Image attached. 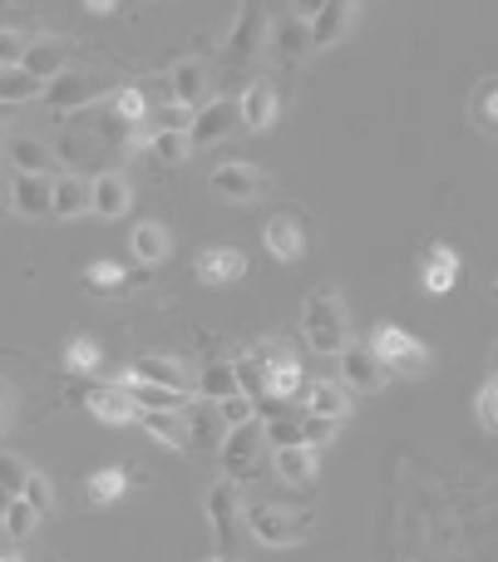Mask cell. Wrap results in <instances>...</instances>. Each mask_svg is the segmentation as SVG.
Masks as SVG:
<instances>
[{"label": "cell", "mask_w": 498, "mask_h": 562, "mask_svg": "<svg viewBox=\"0 0 498 562\" xmlns=\"http://www.w3.org/2000/svg\"><path fill=\"white\" fill-rule=\"evenodd\" d=\"M262 5H242V15H237V25H233V35H227V65L233 69H242L247 59L257 55V45H262Z\"/></svg>", "instance_id": "17"}, {"label": "cell", "mask_w": 498, "mask_h": 562, "mask_svg": "<svg viewBox=\"0 0 498 562\" xmlns=\"http://www.w3.org/2000/svg\"><path fill=\"white\" fill-rule=\"evenodd\" d=\"M94 213V198H89V178L84 173H55V217H84Z\"/></svg>", "instance_id": "25"}, {"label": "cell", "mask_w": 498, "mask_h": 562, "mask_svg": "<svg viewBox=\"0 0 498 562\" xmlns=\"http://www.w3.org/2000/svg\"><path fill=\"white\" fill-rule=\"evenodd\" d=\"M193 277L207 281V286H233V281L247 277V257L237 252V247H207L193 262Z\"/></svg>", "instance_id": "13"}, {"label": "cell", "mask_w": 498, "mask_h": 562, "mask_svg": "<svg viewBox=\"0 0 498 562\" xmlns=\"http://www.w3.org/2000/svg\"><path fill=\"white\" fill-rule=\"evenodd\" d=\"M233 128H237V99L217 94L213 104H197V114L188 119V144L207 148V144H217V138H227Z\"/></svg>", "instance_id": "5"}, {"label": "cell", "mask_w": 498, "mask_h": 562, "mask_svg": "<svg viewBox=\"0 0 498 562\" xmlns=\"http://www.w3.org/2000/svg\"><path fill=\"white\" fill-rule=\"evenodd\" d=\"M168 94H173V104H197V99L207 94V65L197 55L178 59L173 69H168Z\"/></svg>", "instance_id": "23"}, {"label": "cell", "mask_w": 498, "mask_h": 562, "mask_svg": "<svg viewBox=\"0 0 498 562\" xmlns=\"http://www.w3.org/2000/svg\"><path fill=\"white\" fill-rule=\"evenodd\" d=\"M247 356H252V360H257V366H262V370H267V375H272V370H282V366H292V360H296V356H292V350H286V346H282V340H257V346H252V350H247Z\"/></svg>", "instance_id": "42"}, {"label": "cell", "mask_w": 498, "mask_h": 562, "mask_svg": "<svg viewBox=\"0 0 498 562\" xmlns=\"http://www.w3.org/2000/svg\"><path fill=\"white\" fill-rule=\"evenodd\" d=\"M20 498H25L35 514H55V488H49L45 474H30V484H25V494H20Z\"/></svg>", "instance_id": "45"}, {"label": "cell", "mask_w": 498, "mask_h": 562, "mask_svg": "<svg viewBox=\"0 0 498 562\" xmlns=\"http://www.w3.org/2000/svg\"><path fill=\"white\" fill-rule=\"evenodd\" d=\"M193 395L207 400V405H223L227 395H237V375H233V360L227 366H203L193 380Z\"/></svg>", "instance_id": "30"}, {"label": "cell", "mask_w": 498, "mask_h": 562, "mask_svg": "<svg viewBox=\"0 0 498 562\" xmlns=\"http://www.w3.org/2000/svg\"><path fill=\"white\" fill-rule=\"evenodd\" d=\"M242 524L252 528V538L267 548H292V543H302V538H312V518L286 514V508H272V504H242Z\"/></svg>", "instance_id": "2"}, {"label": "cell", "mask_w": 498, "mask_h": 562, "mask_svg": "<svg viewBox=\"0 0 498 562\" xmlns=\"http://www.w3.org/2000/svg\"><path fill=\"white\" fill-rule=\"evenodd\" d=\"M128 380H144V385H163V390H193L188 370L178 366V360H168V356H138L134 366H128Z\"/></svg>", "instance_id": "22"}, {"label": "cell", "mask_w": 498, "mask_h": 562, "mask_svg": "<svg viewBox=\"0 0 498 562\" xmlns=\"http://www.w3.org/2000/svg\"><path fill=\"white\" fill-rule=\"evenodd\" d=\"M213 193L233 198V203H252V198L267 193V178L247 164H217L213 168Z\"/></svg>", "instance_id": "14"}, {"label": "cell", "mask_w": 498, "mask_h": 562, "mask_svg": "<svg viewBox=\"0 0 498 562\" xmlns=\"http://www.w3.org/2000/svg\"><path fill=\"white\" fill-rule=\"evenodd\" d=\"M35 524H39V514L25 504V498H10V508H5V514H0V533H5V538H15V543H20V538H30V533H35Z\"/></svg>", "instance_id": "36"}, {"label": "cell", "mask_w": 498, "mask_h": 562, "mask_svg": "<svg viewBox=\"0 0 498 562\" xmlns=\"http://www.w3.org/2000/svg\"><path fill=\"white\" fill-rule=\"evenodd\" d=\"M124 488H128V474L109 464V469H99V474H89V504H114Z\"/></svg>", "instance_id": "37"}, {"label": "cell", "mask_w": 498, "mask_h": 562, "mask_svg": "<svg viewBox=\"0 0 498 562\" xmlns=\"http://www.w3.org/2000/svg\"><path fill=\"white\" fill-rule=\"evenodd\" d=\"M65 40H55V35H39V40H30L25 45V59H20V69L25 75H35L39 85H49V79H59L65 75Z\"/></svg>", "instance_id": "16"}, {"label": "cell", "mask_w": 498, "mask_h": 562, "mask_svg": "<svg viewBox=\"0 0 498 562\" xmlns=\"http://www.w3.org/2000/svg\"><path fill=\"white\" fill-rule=\"evenodd\" d=\"M454 277H460V257H454L444 243H434L430 257H425V291H430V296H444V291L454 286Z\"/></svg>", "instance_id": "29"}, {"label": "cell", "mask_w": 498, "mask_h": 562, "mask_svg": "<svg viewBox=\"0 0 498 562\" xmlns=\"http://www.w3.org/2000/svg\"><path fill=\"white\" fill-rule=\"evenodd\" d=\"M306 415L336 419V425H341V419L351 415V390L331 385V380H312V385H306Z\"/></svg>", "instance_id": "24"}, {"label": "cell", "mask_w": 498, "mask_h": 562, "mask_svg": "<svg viewBox=\"0 0 498 562\" xmlns=\"http://www.w3.org/2000/svg\"><path fill=\"white\" fill-rule=\"evenodd\" d=\"M118 385L128 390V400H134L138 409H163V415H183L188 405H193V390H163V385H144V380H118Z\"/></svg>", "instance_id": "21"}, {"label": "cell", "mask_w": 498, "mask_h": 562, "mask_svg": "<svg viewBox=\"0 0 498 562\" xmlns=\"http://www.w3.org/2000/svg\"><path fill=\"white\" fill-rule=\"evenodd\" d=\"M262 439H267L272 449H292V445H302V415H292V409H286V415L267 419V425H262Z\"/></svg>", "instance_id": "38"}, {"label": "cell", "mask_w": 498, "mask_h": 562, "mask_svg": "<svg viewBox=\"0 0 498 562\" xmlns=\"http://www.w3.org/2000/svg\"><path fill=\"white\" fill-rule=\"evenodd\" d=\"M89 15H118V5H114V0H89Z\"/></svg>", "instance_id": "51"}, {"label": "cell", "mask_w": 498, "mask_h": 562, "mask_svg": "<svg viewBox=\"0 0 498 562\" xmlns=\"http://www.w3.org/2000/svg\"><path fill=\"white\" fill-rule=\"evenodd\" d=\"M5 154H10V164H15L20 173H45V178H49V168H55L49 148H45V144H35V138H10Z\"/></svg>", "instance_id": "33"}, {"label": "cell", "mask_w": 498, "mask_h": 562, "mask_svg": "<svg viewBox=\"0 0 498 562\" xmlns=\"http://www.w3.org/2000/svg\"><path fill=\"white\" fill-rule=\"evenodd\" d=\"M5 508H10V488L0 484V514H5Z\"/></svg>", "instance_id": "53"}, {"label": "cell", "mask_w": 498, "mask_h": 562, "mask_svg": "<svg viewBox=\"0 0 498 562\" xmlns=\"http://www.w3.org/2000/svg\"><path fill=\"white\" fill-rule=\"evenodd\" d=\"M65 370H75V375H89V370H99V346L84 336H75L65 346Z\"/></svg>", "instance_id": "41"}, {"label": "cell", "mask_w": 498, "mask_h": 562, "mask_svg": "<svg viewBox=\"0 0 498 562\" xmlns=\"http://www.w3.org/2000/svg\"><path fill=\"white\" fill-rule=\"evenodd\" d=\"M128 247H134V262L144 267V272H154V267H163L168 257H173V237H168L163 223H138L134 233H128Z\"/></svg>", "instance_id": "18"}, {"label": "cell", "mask_w": 498, "mask_h": 562, "mask_svg": "<svg viewBox=\"0 0 498 562\" xmlns=\"http://www.w3.org/2000/svg\"><path fill=\"white\" fill-rule=\"evenodd\" d=\"M89 198H94V213L99 217H124L128 207H134V188H128L124 173H94L89 178Z\"/></svg>", "instance_id": "15"}, {"label": "cell", "mask_w": 498, "mask_h": 562, "mask_svg": "<svg viewBox=\"0 0 498 562\" xmlns=\"http://www.w3.org/2000/svg\"><path fill=\"white\" fill-rule=\"evenodd\" d=\"M30 99H45V85L25 69H0V109H15V104H30Z\"/></svg>", "instance_id": "31"}, {"label": "cell", "mask_w": 498, "mask_h": 562, "mask_svg": "<svg viewBox=\"0 0 498 562\" xmlns=\"http://www.w3.org/2000/svg\"><path fill=\"white\" fill-rule=\"evenodd\" d=\"M385 380H391V370H385V360L375 356L371 346H346L341 350V385L346 390L375 395V390H385Z\"/></svg>", "instance_id": "7"}, {"label": "cell", "mask_w": 498, "mask_h": 562, "mask_svg": "<svg viewBox=\"0 0 498 562\" xmlns=\"http://www.w3.org/2000/svg\"><path fill=\"white\" fill-rule=\"evenodd\" d=\"M15 409H20V400H15V390L5 385V380H0V429L10 425V419H15Z\"/></svg>", "instance_id": "50"}, {"label": "cell", "mask_w": 498, "mask_h": 562, "mask_svg": "<svg viewBox=\"0 0 498 562\" xmlns=\"http://www.w3.org/2000/svg\"><path fill=\"white\" fill-rule=\"evenodd\" d=\"M213 562H223V558H213Z\"/></svg>", "instance_id": "56"}, {"label": "cell", "mask_w": 498, "mask_h": 562, "mask_svg": "<svg viewBox=\"0 0 498 562\" xmlns=\"http://www.w3.org/2000/svg\"><path fill=\"white\" fill-rule=\"evenodd\" d=\"M148 272L138 267V272H128V267H118V262H94V267H84V286L89 291H104V296H114V291H124L128 281H144Z\"/></svg>", "instance_id": "32"}, {"label": "cell", "mask_w": 498, "mask_h": 562, "mask_svg": "<svg viewBox=\"0 0 498 562\" xmlns=\"http://www.w3.org/2000/svg\"><path fill=\"white\" fill-rule=\"evenodd\" d=\"M0 562H25V558H15V553H5V558H0Z\"/></svg>", "instance_id": "54"}, {"label": "cell", "mask_w": 498, "mask_h": 562, "mask_svg": "<svg viewBox=\"0 0 498 562\" xmlns=\"http://www.w3.org/2000/svg\"><path fill=\"white\" fill-rule=\"evenodd\" d=\"M84 405L94 419H104V425H128V419H138V405L128 400L124 385H94L84 390Z\"/></svg>", "instance_id": "19"}, {"label": "cell", "mask_w": 498, "mask_h": 562, "mask_svg": "<svg viewBox=\"0 0 498 562\" xmlns=\"http://www.w3.org/2000/svg\"><path fill=\"white\" fill-rule=\"evenodd\" d=\"M361 5H351V0H331V5H316L312 10V49H331L336 40L351 30V15Z\"/></svg>", "instance_id": "20"}, {"label": "cell", "mask_w": 498, "mask_h": 562, "mask_svg": "<svg viewBox=\"0 0 498 562\" xmlns=\"http://www.w3.org/2000/svg\"><path fill=\"white\" fill-rule=\"evenodd\" d=\"M474 419H479L484 429H498V380H484L479 385V395H474Z\"/></svg>", "instance_id": "43"}, {"label": "cell", "mask_w": 498, "mask_h": 562, "mask_svg": "<svg viewBox=\"0 0 498 562\" xmlns=\"http://www.w3.org/2000/svg\"><path fill=\"white\" fill-rule=\"evenodd\" d=\"M272 464H276V479H282V484L306 488L316 479V469H321V454H316L312 445H292V449H276Z\"/></svg>", "instance_id": "26"}, {"label": "cell", "mask_w": 498, "mask_h": 562, "mask_svg": "<svg viewBox=\"0 0 498 562\" xmlns=\"http://www.w3.org/2000/svg\"><path fill=\"white\" fill-rule=\"evenodd\" d=\"M296 390H302V360H292V366L272 370V395H276V400H292Z\"/></svg>", "instance_id": "48"}, {"label": "cell", "mask_w": 498, "mask_h": 562, "mask_svg": "<svg viewBox=\"0 0 498 562\" xmlns=\"http://www.w3.org/2000/svg\"><path fill=\"white\" fill-rule=\"evenodd\" d=\"M336 419H316V415H302V445H312V449H321V445H331L336 439Z\"/></svg>", "instance_id": "47"}, {"label": "cell", "mask_w": 498, "mask_h": 562, "mask_svg": "<svg viewBox=\"0 0 498 562\" xmlns=\"http://www.w3.org/2000/svg\"><path fill=\"white\" fill-rule=\"evenodd\" d=\"M474 119H479V124H498V79H484V85L474 89Z\"/></svg>", "instance_id": "46"}, {"label": "cell", "mask_w": 498, "mask_h": 562, "mask_svg": "<svg viewBox=\"0 0 498 562\" xmlns=\"http://www.w3.org/2000/svg\"><path fill=\"white\" fill-rule=\"evenodd\" d=\"M262 419H252V425H237V429H227V439H223V469H227V479H247L257 469V454H262Z\"/></svg>", "instance_id": "6"}, {"label": "cell", "mask_w": 498, "mask_h": 562, "mask_svg": "<svg viewBox=\"0 0 498 562\" xmlns=\"http://www.w3.org/2000/svg\"><path fill=\"white\" fill-rule=\"evenodd\" d=\"M272 55L276 65H302L312 55V20L306 15H282L272 25Z\"/></svg>", "instance_id": "11"}, {"label": "cell", "mask_w": 498, "mask_h": 562, "mask_svg": "<svg viewBox=\"0 0 498 562\" xmlns=\"http://www.w3.org/2000/svg\"><path fill=\"white\" fill-rule=\"evenodd\" d=\"M25 45H30L25 35H15V30L0 25V69H15L20 59H25Z\"/></svg>", "instance_id": "49"}, {"label": "cell", "mask_w": 498, "mask_h": 562, "mask_svg": "<svg viewBox=\"0 0 498 562\" xmlns=\"http://www.w3.org/2000/svg\"><path fill=\"white\" fill-rule=\"evenodd\" d=\"M276 89L272 85H247L242 94H237V128H252V134H267V128L276 124Z\"/></svg>", "instance_id": "10"}, {"label": "cell", "mask_w": 498, "mask_h": 562, "mask_svg": "<svg viewBox=\"0 0 498 562\" xmlns=\"http://www.w3.org/2000/svg\"><path fill=\"white\" fill-rule=\"evenodd\" d=\"M10 207H15L20 217L55 213V178H45V173H15V178H10Z\"/></svg>", "instance_id": "9"}, {"label": "cell", "mask_w": 498, "mask_h": 562, "mask_svg": "<svg viewBox=\"0 0 498 562\" xmlns=\"http://www.w3.org/2000/svg\"><path fill=\"white\" fill-rule=\"evenodd\" d=\"M262 243H267V252H272L276 262H302V252H306V233H302V223H296L292 213L267 217Z\"/></svg>", "instance_id": "12"}, {"label": "cell", "mask_w": 498, "mask_h": 562, "mask_svg": "<svg viewBox=\"0 0 498 562\" xmlns=\"http://www.w3.org/2000/svg\"><path fill=\"white\" fill-rule=\"evenodd\" d=\"M148 154H154L163 168H178L188 154H193V144H188V128H163V134H154V138H148Z\"/></svg>", "instance_id": "34"}, {"label": "cell", "mask_w": 498, "mask_h": 562, "mask_svg": "<svg viewBox=\"0 0 498 562\" xmlns=\"http://www.w3.org/2000/svg\"><path fill=\"white\" fill-rule=\"evenodd\" d=\"M30 474H35V469H30L25 459H20V454H10V449H0V484L10 488V498H20V494H25Z\"/></svg>", "instance_id": "39"}, {"label": "cell", "mask_w": 498, "mask_h": 562, "mask_svg": "<svg viewBox=\"0 0 498 562\" xmlns=\"http://www.w3.org/2000/svg\"><path fill=\"white\" fill-rule=\"evenodd\" d=\"M183 415H188V439H193V445H207V449L217 445V449H223L227 425H223V415H217V405H207V400H193Z\"/></svg>", "instance_id": "27"}, {"label": "cell", "mask_w": 498, "mask_h": 562, "mask_svg": "<svg viewBox=\"0 0 498 562\" xmlns=\"http://www.w3.org/2000/svg\"><path fill=\"white\" fill-rule=\"evenodd\" d=\"M489 380H498V340H494V350H489Z\"/></svg>", "instance_id": "52"}, {"label": "cell", "mask_w": 498, "mask_h": 562, "mask_svg": "<svg viewBox=\"0 0 498 562\" xmlns=\"http://www.w3.org/2000/svg\"><path fill=\"white\" fill-rule=\"evenodd\" d=\"M138 425H144L163 449H188V445H193V439H188V419H183V415H163V409H138Z\"/></svg>", "instance_id": "28"}, {"label": "cell", "mask_w": 498, "mask_h": 562, "mask_svg": "<svg viewBox=\"0 0 498 562\" xmlns=\"http://www.w3.org/2000/svg\"><path fill=\"white\" fill-rule=\"evenodd\" d=\"M489 296H494V301H498V281H494V286H489Z\"/></svg>", "instance_id": "55"}, {"label": "cell", "mask_w": 498, "mask_h": 562, "mask_svg": "<svg viewBox=\"0 0 498 562\" xmlns=\"http://www.w3.org/2000/svg\"><path fill=\"white\" fill-rule=\"evenodd\" d=\"M371 350L385 360V370H400V375H425V370H430V346L405 336V330L391 326V321L371 336Z\"/></svg>", "instance_id": "4"}, {"label": "cell", "mask_w": 498, "mask_h": 562, "mask_svg": "<svg viewBox=\"0 0 498 562\" xmlns=\"http://www.w3.org/2000/svg\"><path fill=\"white\" fill-rule=\"evenodd\" d=\"M217 415H223V425H227V429H237V425H252L257 409H252V400H247L242 390H237V395H227L223 405H217Z\"/></svg>", "instance_id": "44"}, {"label": "cell", "mask_w": 498, "mask_h": 562, "mask_svg": "<svg viewBox=\"0 0 498 562\" xmlns=\"http://www.w3.org/2000/svg\"><path fill=\"white\" fill-rule=\"evenodd\" d=\"M94 99H99V79L84 75V69H65L59 79L45 85V104L55 109V114H79V109H89Z\"/></svg>", "instance_id": "8"}, {"label": "cell", "mask_w": 498, "mask_h": 562, "mask_svg": "<svg viewBox=\"0 0 498 562\" xmlns=\"http://www.w3.org/2000/svg\"><path fill=\"white\" fill-rule=\"evenodd\" d=\"M114 114L124 119L128 128H138L148 119V94L138 85H128V89H118V104H114Z\"/></svg>", "instance_id": "40"}, {"label": "cell", "mask_w": 498, "mask_h": 562, "mask_svg": "<svg viewBox=\"0 0 498 562\" xmlns=\"http://www.w3.org/2000/svg\"><path fill=\"white\" fill-rule=\"evenodd\" d=\"M207 524H213V538H217V553L223 562L237 558V548H242V494H237L233 479H223V484H213V494H207Z\"/></svg>", "instance_id": "3"}, {"label": "cell", "mask_w": 498, "mask_h": 562, "mask_svg": "<svg viewBox=\"0 0 498 562\" xmlns=\"http://www.w3.org/2000/svg\"><path fill=\"white\" fill-rule=\"evenodd\" d=\"M233 375H237V390H242L247 400H262L267 390H272V375H267V370L257 366L252 356H237L233 360Z\"/></svg>", "instance_id": "35"}, {"label": "cell", "mask_w": 498, "mask_h": 562, "mask_svg": "<svg viewBox=\"0 0 498 562\" xmlns=\"http://www.w3.org/2000/svg\"><path fill=\"white\" fill-rule=\"evenodd\" d=\"M302 336L316 356H341L351 346V326H346V306L331 291H312L302 306Z\"/></svg>", "instance_id": "1"}]
</instances>
